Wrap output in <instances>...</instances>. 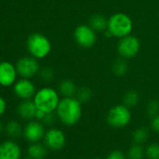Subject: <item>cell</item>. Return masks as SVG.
Returning <instances> with one entry per match:
<instances>
[{
	"instance_id": "34",
	"label": "cell",
	"mask_w": 159,
	"mask_h": 159,
	"mask_svg": "<svg viewBox=\"0 0 159 159\" xmlns=\"http://www.w3.org/2000/svg\"><path fill=\"white\" fill-rule=\"evenodd\" d=\"M0 87H1V84H0Z\"/></svg>"
},
{
	"instance_id": "13",
	"label": "cell",
	"mask_w": 159,
	"mask_h": 159,
	"mask_svg": "<svg viewBox=\"0 0 159 159\" xmlns=\"http://www.w3.org/2000/svg\"><path fill=\"white\" fill-rule=\"evenodd\" d=\"M22 150L13 140H5L0 143V159H21Z\"/></svg>"
},
{
	"instance_id": "28",
	"label": "cell",
	"mask_w": 159,
	"mask_h": 159,
	"mask_svg": "<svg viewBox=\"0 0 159 159\" xmlns=\"http://www.w3.org/2000/svg\"><path fill=\"white\" fill-rule=\"evenodd\" d=\"M151 127L152 129V131H154L155 133L159 134V114L152 117L151 120Z\"/></svg>"
},
{
	"instance_id": "18",
	"label": "cell",
	"mask_w": 159,
	"mask_h": 159,
	"mask_svg": "<svg viewBox=\"0 0 159 159\" xmlns=\"http://www.w3.org/2000/svg\"><path fill=\"white\" fill-rule=\"evenodd\" d=\"M5 129H6L7 134L11 138H19L24 132L21 124L15 120H11V121L8 122Z\"/></svg>"
},
{
	"instance_id": "25",
	"label": "cell",
	"mask_w": 159,
	"mask_h": 159,
	"mask_svg": "<svg viewBox=\"0 0 159 159\" xmlns=\"http://www.w3.org/2000/svg\"><path fill=\"white\" fill-rule=\"evenodd\" d=\"M147 113L151 117H153V116L159 114V102L157 100H152L148 103Z\"/></svg>"
},
{
	"instance_id": "3",
	"label": "cell",
	"mask_w": 159,
	"mask_h": 159,
	"mask_svg": "<svg viewBox=\"0 0 159 159\" xmlns=\"http://www.w3.org/2000/svg\"><path fill=\"white\" fill-rule=\"evenodd\" d=\"M26 48L31 56L37 59H43L50 54L52 43L46 36L40 33H34L27 38Z\"/></svg>"
},
{
	"instance_id": "33",
	"label": "cell",
	"mask_w": 159,
	"mask_h": 159,
	"mask_svg": "<svg viewBox=\"0 0 159 159\" xmlns=\"http://www.w3.org/2000/svg\"><path fill=\"white\" fill-rule=\"evenodd\" d=\"M93 159H103V158H101V157H95V158H93Z\"/></svg>"
},
{
	"instance_id": "7",
	"label": "cell",
	"mask_w": 159,
	"mask_h": 159,
	"mask_svg": "<svg viewBox=\"0 0 159 159\" xmlns=\"http://www.w3.org/2000/svg\"><path fill=\"white\" fill-rule=\"evenodd\" d=\"M17 73L21 78L31 79L39 72V64L38 59L33 56H24L15 64Z\"/></svg>"
},
{
	"instance_id": "12",
	"label": "cell",
	"mask_w": 159,
	"mask_h": 159,
	"mask_svg": "<svg viewBox=\"0 0 159 159\" xmlns=\"http://www.w3.org/2000/svg\"><path fill=\"white\" fill-rule=\"evenodd\" d=\"M45 133L46 131L44 125L40 122L31 120L25 126L23 135L27 141L31 143H35V142H39L42 139H44Z\"/></svg>"
},
{
	"instance_id": "20",
	"label": "cell",
	"mask_w": 159,
	"mask_h": 159,
	"mask_svg": "<svg viewBox=\"0 0 159 159\" xmlns=\"http://www.w3.org/2000/svg\"><path fill=\"white\" fill-rule=\"evenodd\" d=\"M149 139V131L145 127H138L132 133V140L137 144H143Z\"/></svg>"
},
{
	"instance_id": "21",
	"label": "cell",
	"mask_w": 159,
	"mask_h": 159,
	"mask_svg": "<svg viewBox=\"0 0 159 159\" xmlns=\"http://www.w3.org/2000/svg\"><path fill=\"white\" fill-rule=\"evenodd\" d=\"M139 101V96L138 92H136L135 90L127 91L124 97V105H125L129 109L137 106Z\"/></svg>"
},
{
	"instance_id": "31",
	"label": "cell",
	"mask_w": 159,
	"mask_h": 159,
	"mask_svg": "<svg viewBox=\"0 0 159 159\" xmlns=\"http://www.w3.org/2000/svg\"><path fill=\"white\" fill-rule=\"evenodd\" d=\"M46 115V112L40 111V110H38L37 112H36V119L37 120H39V121H42V119L44 118V116Z\"/></svg>"
},
{
	"instance_id": "24",
	"label": "cell",
	"mask_w": 159,
	"mask_h": 159,
	"mask_svg": "<svg viewBox=\"0 0 159 159\" xmlns=\"http://www.w3.org/2000/svg\"><path fill=\"white\" fill-rule=\"evenodd\" d=\"M76 98L81 103H86L92 98V90L88 87H82L77 91Z\"/></svg>"
},
{
	"instance_id": "30",
	"label": "cell",
	"mask_w": 159,
	"mask_h": 159,
	"mask_svg": "<svg viewBox=\"0 0 159 159\" xmlns=\"http://www.w3.org/2000/svg\"><path fill=\"white\" fill-rule=\"evenodd\" d=\"M7 110V102L3 97L0 96V116H2Z\"/></svg>"
},
{
	"instance_id": "15",
	"label": "cell",
	"mask_w": 159,
	"mask_h": 159,
	"mask_svg": "<svg viewBox=\"0 0 159 159\" xmlns=\"http://www.w3.org/2000/svg\"><path fill=\"white\" fill-rule=\"evenodd\" d=\"M108 21L102 14H94L89 20V25L96 32H104L108 29Z\"/></svg>"
},
{
	"instance_id": "29",
	"label": "cell",
	"mask_w": 159,
	"mask_h": 159,
	"mask_svg": "<svg viewBox=\"0 0 159 159\" xmlns=\"http://www.w3.org/2000/svg\"><path fill=\"white\" fill-rule=\"evenodd\" d=\"M55 121V117L53 115V112H49L46 113V115L44 116V118L42 119V122L44 125H52Z\"/></svg>"
},
{
	"instance_id": "14",
	"label": "cell",
	"mask_w": 159,
	"mask_h": 159,
	"mask_svg": "<svg viewBox=\"0 0 159 159\" xmlns=\"http://www.w3.org/2000/svg\"><path fill=\"white\" fill-rule=\"evenodd\" d=\"M38 108L36 107L35 103L31 99L23 100L17 107V113L18 115L27 121H31L36 118V112Z\"/></svg>"
},
{
	"instance_id": "10",
	"label": "cell",
	"mask_w": 159,
	"mask_h": 159,
	"mask_svg": "<svg viewBox=\"0 0 159 159\" xmlns=\"http://www.w3.org/2000/svg\"><path fill=\"white\" fill-rule=\"evenodd\" d=\"M18 73L15 65L9 61L0 62V84L3 87H11L16 83Z\"/></svg>"
},
{
	"instance_id": "17",
	"label": "cell",
	"mask_w": 159,
	"mask_h": 159,
	"mask_svg": "<svg viewBox=\"0 0 159 159\" xmlns=\"http://www.w3.org/2000/svg\"><path fill=\"white\" fill-rule=\"evenodd\" d=\"M78 91V88L74 82L70 81V80H64L63 82L60 83L59 85V93L64 98H72L76 96Z\"/></svg>"
},
{
	"instance_id": "16",
	"label": "cell",
	"mask_w": 159,
	"mask_h": 159,
	"mask_svg": "<svg viewBox=\"0 0 159 159\" xmlns=\"http://www.w3.org/2000/svg\"><path fill=\"white\" fill-rule=\"evenodd\" d=\"M27 153L31 159H43L47 154V147L39 142L31 143L27 149Z\"/></svg>"
},
{
	"instance_id": "22",
	"label": "cell",
	"mask_w": 159,
	"mask_h": 159,
	"mask_svg": "<svg viewBox=\"0 0 159 159\" xmlns=\"http://www.w3.org/2000/svg\"><path fill=\"white\" fill-rule=\"evenodd\" d=\"M128 71V66L125 61L122 59H118L113 63V72L115 75L122 77L125 76Z\"/></svg>"
},
{
	"instance_id": "4",
	"label": "cell",
	"mask_w": 159,
	"mask_h": 159,
	"mask_svg": "<svg viewBox=\"0 0 159 159\" xmlns=\"http://www.w3.org/2000/svg\"><path fill=\"white\" fill-rule=\"evenodd\" d=\"M133 29V23L130 17L123 12L111 15L108 21V30L113 37L124 38L130 35Z\"/></svg>"
},
{
	"instance_id": "9",
	"label": "cell",
	"mask_w": 159,
	"mask_h": 159,
	"mask_svg": "<svg viewBox=\"0 0 159 159\" xmlns=\"http://www.w3.org/2000/svg\"><path fill=\"white\" fill-rule=\"evenodd\" d=\"M43 139L46 147L52 151L62 150L66 142V138L65 133L61 129L55 127L47 130Z\"/></svg>"
},
{
	"instance_id": "23",
	"label": "cell",
	"mask_w": 159,
	"mask_h": 159,
	"mask_svg": "<svg viewBox=\"0 0 159 159\" xmlns=\"http://www.w3.org/2000/svg\"><path fill=\"white\" fill-rule=\"evenodd\" d=\"M145 156L148 159H159V143L153 142L145 148Z\"/></svg>"
},
{
	"instance_id": "27",
	"label": "cell",
	"mask_w": 159,
	"mask_h": 159,
	"mask_svg": "<svg viewBox=\"0 0 159 159\" xmlns=\"http://www.w3.org/2000/svg\"><path fill=\"white\" fill-rule=\"evenodd\" d=\"M106 159H127V157L124 153V152L120 150H113L109 152Z\"/></svg>"
},
{
	"instance_id": "32",
	"label": "cell",
	"mask_w": 159,
	"mask_h": 159,
	"mask_svg": "<svg viewBox=\"0 0 159 159\" xmlns=\"http://www.w3.org/2000/svg\"><path fill=\"white\" fill-rule=\"evenodd\" d=\"M3 129H4V127H3V125H2V123H1V122H0V134L2 133Z\"/></svg>"
},
{
	"instance_id": "8",
	"label": "cell",
	"mask_w": 159,
	"mask_h": 159,
	"mask_svg": "<svg viewBox=\"0 0 159 159\" xmlns=\"http://www.w3.org/2000/svg\"><path fill=\"white\" fill-rule=\"evenodd\" d=\"M139 47L140 43L138 38L128 35L119 40L117 52L123 58H132L138 54Z\"/></svg>"
},
{
	"instance_id": "19",
	"label": "cell",
	"mask_w": 159,
	"mask_h": 159,
	"mask_svg": "<svg viewBox=\"0 0 159 159\" xmlns=\"http://www.w3.org/2000/svg\"><path fill=\"white\" fill-rule=\"evenodd\" d=\"M127 159H144L145 156V149L142 144L134 143L127 151L126 154Z\"/></svg>"
},
{
	"instance_id": "11",
	"label": "cell",
	"mask_w": 159,
	"mask_h": 159,
	"mask_svg": "<svg viewBox=\"0 0 159 159\" xmlns=\"http://www.w3.org/2000/svg\"><path fill=\"white\" fill-rule=\"evenodd\" d=\"M13 92L17 98L22 100H27L34 98L37 90L30 79L21 78L13 84Z\"/></svg>"
},
{
	"instance_id": "6",
	"label": "cell",
	"mask_w": 159,
	"mask_h": 159,
	"mask_svg": "<svg viewBox=\"0 0 159 159\" xmlns=\"http://www.w3.org/2000/svg\"><path fill=\"white\" fill-rule=\"evenodd\" d=\"M73 36L76 43L79 46L86 49L93 47L97 41L96 31L90 25H81L77 26L74 30Z\"/></svg>"
},
{
	"instance_id": "26",
	"label": "cell",
	"mask_w": 159,
	"mask_h": 159,
	"mask_svg": "<svg viewBox=\"0 0 159 159\" xmlns=\"http://www.w3.org/2000/svg\"><path fill=\"white\" fill-rule=\"evenodd\" d=\"M39 75L44 82H52L54 79V72L51 67H44L42 70H40Z\"/></svg>"
},
{
	"instance_id": "5",
	"label": "cell",
	"mask_w": 159,
	"mask_h": 159,
	"mask_svg": "<svg viewBox=\"0 0 159 159\" xmlns=\"http://www.w3.org/2000/svg\"><path fill=\"white\" fill-rule=\"evenodd\" d=\"M131 112L125 105H115L110 109L107 114V123L113 128H123L129 125Z\"/></svg>"
},
{
	"instance_id": "2",
	"label": "cell",
	"mask_w": 159,
	"mask_h": 159,
	"mask_svg": "<svg viewBox=\"0 0 159 159\" xmlns=\"http://www.w3.org/2000/svg\"><path fill=\"white\" fill-rule=\"evenodd\" d=\"M33 101L38 110L49 113L56 111L60 98L57 91L53 88L42 87L36 92L33 98Z\"/></svg>"
},
{
	"instance_id": "1",
	"label": "cell",
	"mask_w": 159,
	"mask_h": 159,
	"mask_svg": "<svg viewBox=\"0 0 159 159\" xmlns=\"http://www.w3.org/2000/svg\"><path fill=\"white\" fill-rule=\"evenodd\" d=\"M59 121L67 126L75 125L81 120L83 115V107L77 98H63L55 111Z\"/></svg>"
}]
</instances>
